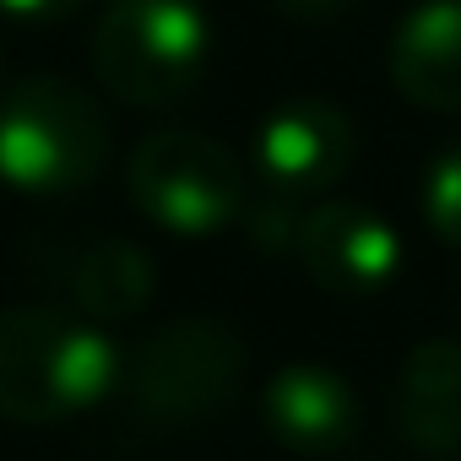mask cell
<instances>
[{"instance_id":"5","label":"cell","mask_w":461,"mask_h":461,"mask_svg":"<svg viewBox=\"0 0 461 461\" xmlns=\"http://www.w3.org/2000/svg\"><path fill=\"white\" fill-rule=\"evenodd\" d=\"M131 201L168 234H217L245 217V168L234 147L201 131H152L125 163Z\"/></svg>"},{"instance_id":"11","label":"cell","mask_w":461,"mask_h":461,"mask_svg":"<svg viewBox=\"0 0 461 461\" xmlns=\"http://www.w3.org/2000/svg\"><path fill=\"white\" fill-rule=\"evenodd\" d=\"M55 283L87 321H131L152 304L158 267L131 240H87L60 256Z\"/></svg>"},{"instance_id":"14","label":"cell","mask_w":461,"mask_h":461,"mask_svg":"<svg viewBox=\"0 0 461 461\" xmlns=\"http://www.w3.org/2000/svg\"><path fill=\"white\" fill-rule=\"evenodd\" d=\"M87 0H0L6 17H23V23H60V17H77Z\"/></svg>"},{"instance_id":"8","label":"cell","mask_w":461,"mask_h":461,"mask_svg":"<svg viewBox=\"0 0 461 461\" xmlns=\"http://www.w3.org/2000/svg\"><path fill=\"white\" fill-rule=\"evenodd\" d=\"M391 82L429 114H461V0H423L396 23Z\"/></svg>"},{"instance_id":"15","label":"cell","mask_w":461,"mask_h":461,"mask_svg":"<svg viewBox=\"0 0 461 461\" xmlns=\"http://www.w3.org/2000/svg\"><path fill=\"white\" fill-rule=\"evenodd\" d=\"M277 6H288L294 17H342L353 0H277Z\"/></svg>"},{"instance_id":"7","label":"cell","mask_w":461,"mask_h":461,"mask_svg":"<svg viewBox=\"0 0 461 461\" xmlns=\"http://www.w3.org/2000/svg\"><path fill=\"white\" fill-rule=\"evenodd\" d=\"M294 250H299L304 272L326 294H342V299L380 294L396 277V261H402V245L391 234V222L375 217L369 206H353V201L310 206Z\"/></svg>"},{"instance_id":"4","label":"cell","mask_w":461,"mask_h":461,"mask_svg":"<svg viewBox=\"0 0 461 461\" xmlns=\"http://www.w3.org/2000/svg\"><path fill=\"white\" fill-rule=\"evenodd\" d=\"M125 402L147 423H201L245 385V337L217 315H179L158 326L125 364Z\"/></svg>"},{"instance_id":"3","label":"cell","mask_w":461,"mask_h":461,"mask_svg":"<svg viewBox=\"0 0 461 461\" xmlns=\"http://www.w3.org/2000/svg\"><path fill=\"white\" fill-rule=\"evenodd\" d=\"M98 82L131 109H163L201 82L206 17L195 0H109L87 39Z\"/></svg>"},{"instance_id":"10","label":"cell","mask_w":461,"mask_h":461,"mask_svg":"<svg viewBox=\"0 0 461 461\" xmlns=\"http://www.w3.org/2000/svg\"><path fill=\"white\" fill-rule=\"evenodd\" d=\"M396 429L434 461L461 456V342L429 337L407 353L396 380Z\"/></svg>"},{"instance_id":"6","label":"cell","mask_w":461,"mask_h":461,"mask_svg":"<svg viewBox=\"0 0 461 461\" xmlns=\"http://www.w3.org/2000/svg\"><path fill=\"white\" fill-rule=\"evenodd\" d=\"M256 163L272 195L304 201L315 190H331L353 163V125L326 98H288L267 114L256 136Z\"/></svg>"},{"instance_id":"9","label":"cell","mask_w":461,"mask_h":461,"mask_svg":"<svg viewBox=\"0 0 461 461\" xmlns=\"http://www.w3.org/2000/svg\"><path fill=\"white\" fill-rule=\"evenodd\" d=\"M261 412H267V429L299 456L342 450L358 434V402L348 380L326 364H288L283 375H272Z\"/></svg>"},{"instance_id":"1","label":"cell","mask_w":461,"mask_h":461,"mask_svg":"<svg viewBox=\"0 0 461 461\" xmlns=\"http://www.w3.org/2000/svg\"><path fill=\"white\" fill-rule=\"evenodd\" d=\"M120 380L114 342L66 310L17 304L0 310V418L6 423H60L98 407Z\"/></svg>"},{"instance_id":"2","label":"cell","mask_w":461,"mask_h":461,"mask_svg":"<svg viewBox=\"0 0 461 461\" xmlns=\"http://www.w3.org/2000/svg\"><path fill=\"white\" fill-rule=\"evenodd\" d=\"M109 163L104 109L60 77H28L0 104V179L28 195H71Z\"/></svg>"},{"instance_id":"13","label":"cell","mask_w":461,"mask_h":461,"mask_svg":"<svg viewBox=\"0 0 461 461\" xmlns=\"http://www.w3.org/2000/svg\"><path fill=\"white\" fill-rule=\"evenodd\" d=\"M245 228H250V240H256L261 250H288V245H299V228H304V212H299V201L267 195V201L245 206Z\"/></svg>"},{"instance_id":"12","label":"cell","mask_w":461,"mask_h":461,"mask_svg":"<svg viewBox=\"0 0 461 461\" xmlns=\"http://www.w3.org/2000/svg\"><path fill=\"white\" fill-rule=\"evenodd\" d=\"M423 217L445 245L461 250V141L434 158V168L423 179Z\"/></svg>"}]
</instances>
